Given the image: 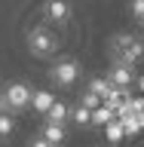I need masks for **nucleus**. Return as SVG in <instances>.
Here are the masks:
<instances>
[{"label":"nucleus","mask_w":144,"mask_h":147,"mask_svg":"<svg viewBox=\"0 0 144 147\" xmlns=\"http://www.w3.org/2000/svg\"><path fill=\"white\" fill-rule=\"evenodd\" d=\"M110 52H114V64H126V67H138L144 61V40L129 31L110 37Z\"/></svg>","instance_id":"obj_1"},{"label":"nucleus","mask_w":144,"mask_h":147,"mask_svg":"<svg viewBox=\"0 0 144 147\" xmlns=\"http://www.w3.org/2000/svg\"><path fill=\"white\" fill-rule=\"evenodd\" d=\"M25 46H28V52L34 55V58H52L58 52V37L46 25H34L28 31V37H25Z\"/></svg>","instance_id":"obj_2"},{"label":"nucleus","mask_w":144,"mask_h":147,"mask_svg":"<svg viewBox=\"0 0 144 147\" xmlns=\"http://www.w3.org/2000/svg\"><path fill=\"white\" fill-rule=\"evenodd\" d=\"M80 61L77 58H58V61L49 67V80H52V86H58V89H71L74 83L80 80Z\"/></svg>","instance_id":"obj_3"},{"label":"nucleus","mask_w":144,"mask_h":147,"mask_svg":"<svg viewBox=\"0 0 144 147\" xmlns=\"http://www.w3.org/2000/svg\"><path fill=\"white\" fill-rule=\"evenodd\" d=\"M0 95H3V101H6L9 113H22L25 107H31V95H34V89H31L25 80H12V83H6V89L0 92Z\"/></svg>","instance_id":"obj_4"},{"label":"nucleus","mask_w":144,"mask_h":147,"mask_svg":"<svg viewBox=\"0 0 144 147\" xmlns=\"http://www.w3.org/2000/svg\"><path fill=\"white\" fill-rule=\"evenodd\" d=\"M43 16H46V22H52V25H64V22H71L74 9H71L68 0H46L43 3Z\"/></svg>","instance_id":"obj_5"},{"label":"nucleus","mask_w":144,"mask_h":147,"mask_svg":"<svg viewBox=\"0 0 144 147\" xmlns=\"http://www.w3.org/2000/svg\"><path fill=\"white\" fill-rule=\"evenodd\" d=\"M110 80V86H117V89H132V83L138 80L135 77V67H126V64H110V71L104 74Z\"/></svg>","instance_id":"obj_6"},{"label":"nucleus","mask_w":144,"mask_h":147,"mask_svg":"<svg viewBox=\"0 0 144 147\" xmlns=\"http://www.w3.org/2000/svg\"><path fill=\"white\" fill-rule=\"evenodd\" d=\"M40 138H46L52 147H62L68 141V126H58V123H40Z\"/></svg>","instance_id":"obj_7"},{"label":"nucleus","mask_w":144,"mask_h":147,"mask_svg":"<svg viewBox=\"0 0 144 147\" xmlns=\"http://www.w3.org/2000/svg\"><path fill=\"white\" fill-rule=\"evenodd\" d=\"M55 101H58L55 92H49V89H34V95H31V110H37L40 117H46Z\"/></svg>","instance_id":"obj_8"},{"label":"nucleus","mask_w":144,"mask_h":147,"mask_svg":"<svg viewBox=\"0 0 144 147\" xmlns=\"http://www.w3.org/2000/svg\"><path fill=\"white\" fill-rule=\"evenodd\" d=\"M43 119H46V123H58V126H68V123H71V104H68L64 98H58L52 107H49V113H46Z\"/></svg>","instance_id":"obj_9"},{"label":"nucleus","mask_w":144,"mask_h":147,"mask_svg":"<svg viewBox=\"0 0 144 147\" xmlns=\"http://www.w3.org/2000/svg\"><path fill=\"white\" fill-rule=\"evenodd\" d=\"M110 89H114V86H110V80L104 77V74H101V77H92V80L86 83V92H92V95H95L101 104H104V98H107V92H110Z\"/></svg>","instance_id":"obj_10"},{"label":"nucleus","mask_w":144,"mask_h":147,"mask_svg":"<svg viewBox=\"0 0 144 147\" xmlns=\"http://www.w3.org/2000/svg\"><path fill=\"white\" fill-rule=\"evenodd\" d=\"M71 123H74V126H80V129H89L92 126V110L83 107L80 101H77V104L71 107Z\"/></svg>","instance_id":"obj_11"},{"label":"nucleus","mask_w":144,"mask_h":147,"mask_svg":"<svg viewBox=\"0 0 144 147\" xmlns=\"http://www.w3.org/2000/svg\"><path fill=\"white\" fill-rule=\"evenodd\" d=\"M114 119H117V113H114L107 104H101V107L92 110V126H95V129H104L107 123H114Z\"/></svg>","instance_id":"obj_12"},{"label":"nucleus","mask_w":144,"mask_h":147,"mask_svg":"<svg viewBox=\"0 0 144 147\" xmlns=\"http://www.w3.org/2000/svg\"><path fill=\"white\" fill-rule=\"evenodd\" d=\"M117 119H120V126H123V132H126V138L141 135V126H138V117H135V113H123V117H117Z\"/></svg>","instance_id":"obj_13"},{"label":"nucleus","mask_w":144,"mask_h":147,"mask_svg":"<svg viewBox=\"0 0 144 147\" xmlns=\"http://www.w3.org/2000/svg\"><path fill=\"white\" fill-rule=\"evenodd\" d=\"M104 138H107L110 144H120V141L126 138V132H123V126H120V119H114V123L104 126Z\"/></svg>","instance_id":"obj_14"},{"label":"nucleus","mask_w":144,"mask_h":147,"mask_svg":"<svg viewBox=\"0 0 144 147\" xmlns=\"http://www.w3.org/2000/svg\"><path fill=\"white\" fill-rule=\"evenodd\" d=\"M16 132V119H12V113H0V138H9Z\"/></svg>","instance_id":"obj_15"},{"label":"nucleus","mask_w":144,"mask_h":147,"mask_svg":"<svg viewBox=\"0 0 144 147\" xmlns=\"http://www.w3.org/2000/svg\"><path fill=\"white\" fill-rule=\"evenodd\" d=\"M80 104H83V107H89V110L101 107V101L95 98V95H92V92H83V95H80Z\"/></svg>","instance_id":"obj_16"},{"label":"nucleus","mask_w":144,"mask_h":147,"mask_svg":"<svg viewBox=\"0 0 144 147\" xmlns=\"http://www.w3.org/2000/svg\"><path fill=\"white\" fill-rule=\"evenodd\" d=\"M129 9H132V16H135V18H144V0H132V6H129Z\"/></svg>","instance_id":"obj_17"},{"label":"nucleus","mask_w":144,"mask_h":147,"mask_svg":"<svg viewBox=\"0 0 144 147\" xmlns=\"http://www.w3.org/2000/svg\"><path fill=\"white\" fill-rule=\"evenodd\" d=\"M28 147H52V144H49L46 138H40V135H37V138H31V144H28Z\"/></svg>","instance_id":"obj_18"},{"label":"nucleus","mask_w":144,"mask_h":147,"mask_svg":"<svg viewBox=\"0 0 144 147\" xmlns=\"http://www.w3.org/2000/svg\"><path fill=\"white\" fill-rule=\"evenodd\" d=\"M135 86H138V92H141V95H144V74H141V77H138V80H135Z\"/></svg>","instance_id":"obj_19"},{"label":"nucleus","mask_w":144,"mask_h":147,"mask_svg":"<svg viewBox=\"0 0 144 147\" xmlns=\"http://www.w3.org/2000/svg\"><path fill=\"white\" fill-rule=\"evenodd\" d=\"M0 113H9V107H6V101H3V95H0Z\"/></svg>","instance_id":"obj_20"},{"label":"nucleus","mask_w":144,"mask_h":147,"mask_svg":"<svg viewBox=\"0 0 144 147\" xmlns=\"http://www.w3.org/2000/svg\"><path fill=\"white\" fill-rule=\"evenodd\" d=\"M138 126H141V132H144V110L138 113Z\"/></svg>","instance_id":"obj_21"},{"label":"nucleus","mask_w":144,"mask_h":147,"mask_svg":"<svg viewBox=\"0 0 144 147\" xmlns=\"http://www.w3.org/2000/svg\"><path fill=\"white\" fill-rule=\"evenodd\" d=\"M138 25H141V28H144V18H138Z\"/></svg>","instance_id":"obj_22"}]
</instances>
